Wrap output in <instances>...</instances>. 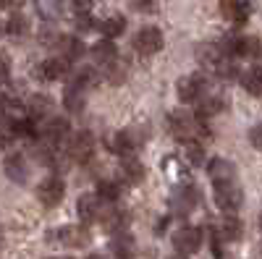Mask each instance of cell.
I'll list each match as a JSON object with an SVG mask.
<instances>
[{
  "instance_id": "ffe728a7",
  "label": "cell",
  "mask_w": 262,
  "mask_h": 259,
  "mask_svg": "<svg viewBox=\"0 0 262 259\" xmlns=\"http://www.w3.org/2000/svg\"><path fill=\"white\" fill-rule=\"evenodd\" d=\"M97 29H100V34H102L105 39L121 37L123 29H126V18H123V16H107L105 21H100V24H97Z\"/></svg>"
},
{
  "instance_id": "9a60e30c",
  "label": "cell",
  "mask_w": 262,
  "mask_h": 259,
  "mask_svg": "<svg viewBox=\"0 0 262 259\" xmlns=\"http://www.w3.org/2000/svg\"><path fill=\"white\" fill-rule=\"evenodd\" d=\"M84 86H79L76 81L66 84V92H63V105L69 113H81L84 110Z\"/></svg>"
},
{
  "instance_id": "277c9868",
  "label": "cell",
  "mask_w": 262,
  "mask_h": 259,
  "mask_svg": "<svg viewBox=\"0 0 262 259\" xmlns=\"http://www.w3.org/2000/svg\"><path fill=\"white\" fill-rule=\"evenodd\" d=\"M63 194H66V186L58 176H50L37 186V199L45 207H58L63 202Z\"/></svg>"
},
{
  "instance_id": "f35d334b",
  "label": "cell",
  "mask_w": 262,
  "mask_h": 259,
  "mask_svg": "<svg viewBox=\"0 0 262 259\" xmlns=\"http://www.w3.org/2000/svg\"><path fill=\"white\" fill-rule=\"evenodd\" d=\"M74 11H76V16L79 13H90L92 11V0H74Z\"/></svg>"
},
{
  "instance_id": "30bf717a",
  "label": "cell",
  "mask_w": 262,
  "mask_h": 259,
  "mask_svg": "<svg viewBox=\"0 0 262 259\" xmlns=\"http://www.w3.org/2000/svg\"><path fill=\"white\" fill-rule=\"evenodd\" d=\"M221 11L233 24H244L252 13V6H249V0H221Z\"/></svg>"
},
{
  "instance_id": "d590c367",
  "label": "cell",
  "mask_w": 262,
  "mask_h": 259,
  "mask_svg": "<svg viewBox=\"0 0 262 259\" xmlns=\"http://www.w3.org/2000/svg\"><path fill=\"white\" fill-rule=\"evenodd\" d=\"M8 76H11V60L0 53V84L8 81Z\"/></svg>"
},
{
  "instance_id": "f546056e",
  "label": "cell",
  "mask_w": 262,
  "mask_h": 259,
  "mask_svg": "<svg viewBox=\"0 0 262 259\" xmlns=\"http://www.w3.org/2000/svg\"><path fill=\"white\" fill-rule=\"evenodd\" d=\"M184 155L191 165H202L205 162V147L194 139H184Z\"/></svg>"
},
{
  "instance_id": "7bdbcfd3",
  "label": "cell",
  "mask_w": 262,
  "mask_h": 259,
  "mask_svg": "<svg viewBox=\"0 0 262 259\" xmlns=\"http://www.w3.org/2000/svg\"><path fill=\"white\" fill-rule=\"evenodd\" d=\"M90 259H107V256H102V254H92Z\"/></svg>"
},
{
  "instance_id": "4316f807",
  "label": "cell",
  "mask_w": 262,
  "mask_h": 259,
  "mask_svg": "<svg viewBox=\"0 0 262 259\" xmlns=\"http://www.w3.org/2000/svg\"><path fill=\"white\" fill-rule=\"evenodd\" d=\"M242 84L249 95H262V66H254L249 68L244 76H242Z\"/></svg>"
},
{
  "instance_id": "1f68e13d",
  "label": "cell",
  "mask_w": 262,
  "mask_h": 259,
  "mask_svg": "<svg viewBox=\"0 0 262 259\" xmlns=\"http://www.w3.org/2000/svg\"><path fill=\"white\" fill-rule=\"evenodd\" d=\"M118 194H121V183H116V181H100L97 183V197L105 202H116Z\"/></svg>"
},
{
  "instance_id": "603a6c76",
  "label": "cell",
  "mask_w": 262,
  "mask_h": 259,
  "mask_svg": "<svg viewBox=\"0 0 262 259\" xmlns=\"http://www.w3.org/2000/svg\"><path fill=\"white\" fill-rule=\"evenodd\" d=\"M29 29H32V21H29V16H24V13H13V16H8V21H6V32H8L11 37H27Z\"/></svg>"
},
{
  "instance_id": "6da1fadb",
  "label": "cell",
  "mask_w": 262,
  "mask_h": 259,
  "mask_svg": "<svg viewBox=\"0 0 262 259\" xmlns=\"http://www.w3.org/2000/svg\"><path fill=\"white\" fill-rule=\"evenodd\" d=\"M244 202V191L236 181H228V183H217L215 186V204L221 207L223 212H236Z\"/></svg>"
},
{
  "instance_id": "8992f818",
  "label": "cell",
  "mask_w": 262,
  "mask_h": 259,
  "mask_svg": "<svg viewBox=\"0 0 262 259\" xmlns=\"http://www.w3.org/2000/svg\"><path fill=\"white\" fill-rule=\"evenodd\" d=\"M69 134H71V126H69V121H66V118L50 115L45 121V126H42V139H45L48 144H60V142L69 139Z\"/></svg>"
},
{
  "instance_id": "b9f144b4",
  "label": "cell",
  "mask_w": 262,
  "mask_h": 259,
  "mask_svg": "<svg viewBox=\"0 0 262 259\" xmlns=\"http://www.w3.org/2000/svg\"><path fill=\"white\" fill-rule=\"evenodd\" d=\"M6 144H8V136H6V131H0V152L6 149Z\"/></svg>"
},
{
  "instance_id": "f1b7e54d",
  "label": "cell",
  "mask_w": 262,
  "mask_h": 259,
  "mask_svg": "<svg viewBox=\"0 0 262 259\" xmlns=\"http://www.w3.org/2000/svg\"><path fill=\"white\" fill-rule=\"evenodd\" d=\"M238 58H252L257 63H262V42L257 37H244L242 42V53H238Z\"/></svg>"
},
{
  "instance_id": "3957f363",
  "label": "cell",
  "mask_w": 262,
  "mask_h": 259,
  "mask_svg": "<svg viewBox=\"0 0 262 259\" xmlns=\"http://www.w3.org/2000/svg\"><path fill=\"white\" fill-rule=\"evenodd\" d=\"M160 48H163V34H160V29L144 27V29L137 32V37H134V50H137L139 55H155V53H160Z\"/></svg>"
},
{
  "instance_id": "836d02e7",
  "label": "cell",
  "mask_w": 262,
  "mask_h": 259,
  "mask_svg": "<svg viewBox=\"0 0 262 259\" xmlns=\"http://www.w3.org/2000/svg\"><path fill=\"white\" fill-rule=\"evenodd\" d=\"M105 79L111 81V84H123L126 81V66H121V60L111 63V66H105Z\"/></svg>"
},
{
  "instance_id": "ab89813d",
  "label": "cell",
  "mask_w": 262,
  "mask_h": 259,
  "mask_svg": "<svg viewBox=\"0 0 262 259\" xmlns=\"http://www.w3.org/2000/svg\"><path fill=\"white\" fill-rule=\"evenodd\" d=\"M27 0H0V8H8V11H16V8H21Z\"/></svg>"
},
{
  "instance_id": "e575fe53",
  "label": "cell",
  "mask_w": 262,
  "mask_h": 259,
  "mask_svg": "<svg viewBox=\"0 0 262 259\" xmlns=\"http://www.w3.org/2000/svg\"><path fill=\"white\" fill-rule=\"evenodd\" d=\"M128 3L134 11H142V13H149V11L158 8V0H128Z\"/></svg>"
},
{
  "instance_id": "9c48e42d",
  "label": "cell",
  "mask_w": 262,
  "mask_h": 259,
  "mask_svg": "<svg viewBox=\"0 0 262 259\" xmlns=\"http://www.w3.org/2000/svg\"><path fill=\"white\" fill-rule=\"evenodd\" d=\"M202 92H205V79L200 74L186 76V79L179 81V97H181V102H196L202 97Z\"/></svg>"
},
{
  "instance_id": "cb8c5ba5",
  "label": "cell",
  "mask_w": 262,
  "mask_h": 259,
  "mask_svg": "<svg viewBox=\"0 0 262 259\" xmlns=\"http://www.w3.org/2000/svg\"><path fill=\"white\" fill-rule=\"evenodd\" d=\"M223 110V97H217V95H212V97H200L196 100V115L200 118H212V115H217Z\"/></svg>"
},
{
  "instance_id": "74e56055",
  "label": "cell",
  "mask_w": 262,
  "mask_h": 259,
  "mask_svg": "<svg viewBox=\"0 0 262 259\" xmlns=\"http://www.w3.org/2000/svg\"><path fill=\"white\" fill-rule=\"evenodd\" d=\"M95 24H92V18H90V13H79L76 16V29L79 32H86V29H92Z\"/></svg>"
},
{
  "instance_id": "484cf974",
  "label": "cell",
  "mask_w": 262,
  "mask_h": 259,
  "mask_svg": "<svg viewBox=\"0 0 262 259\" xmlns=\"http://www.w3.org/2000/svg\"><path fill=\"white\" fill-rule=\"evenodd\" d=\"M111 249H113V254H116V256L126 259V256L134 254V239H131L128 233H118L116 239L111 241Z\"/></svg>"
},
{
  "instance_id": "d6986e66",
  "label": "cell",
  "mask_w": 262,
  "mask_h": 259,
  "mask_svg": "<svg viewBox=\"0 0 262 259\" xmlns=\"http://www.w3.org/2000/svg\"><path fill=\"white\" fill-rule=\"evenodd\" d=\"M6 176H8L11 181H16V183H24L27 176H29L24 157H21V155H11V157L6 160Z\"/></svg>"
},
{
  "instance_id": "8d00e7d4",
  "label": "cell",
  "mask_w": 262,
  "mask_h": 259,
  "mask_svg": "<svg viewBox=\"0 0 262 259\" xmlns=\"http://www.w3.org/2000/svg\"><path fill=\"white\" fill-rule=\"evenodd\" d=\"M249 142H252L254 149H259V152H262V126H254L252 131H249Z\"/></svg>"
},
{
  "instance_id": "5bb4252c",
  "label": "cell",
  "mask_w": 262,
  "mask_h": 259,
  "mask_svg": "<svg viewBox=\"0 0 262 259\" xmlns=\"http://www.w3.org/2000/svg\"><path fill=\"white\" fill-rule=\"evenodd\" d=\"M24 107H27V115H29L32 121H42V118H50V113H53V100H50L48 95H32Z\"/></svg>"
},
{
  "instance_id": "e0dca14e",
  "label": "cell",
  "mask_w": 262,
  "mask_h": 259,
  "mask_svg": "<svg viewBox=\"0 0 262 259\" xmlns=\"http://www.w3.org/2000/svg\"><path fill=\"white\" fill-rule=\"evenodd\" d=\"M92 55L100 66H111V63L118 60V50H116V42L113 39H100L92 45Z\"/></svg>"
},
{
  "instance_id": "44dd1931",
  "label": "cell",
  "mask_w": 262,
  "mask_h": 259,
  "mask_svg": "<svg viewBox=\"0 0 262 259\" xmlns=\"http://www.w3.org/2000/svg\"><path fill=\"white\" fill-rule=\"evenodd\" d=\"M196 58H200V63L205 68H217V63H221V58H223V50L217 48V45H200L196 48Z\"/></svg>"
},
{
  "instance_id": "d4e9b609",
  "label": "cell",
  "mask_w": 262,
  "mask_h": 259,
  "mask_svg": "<svg viewBox=\"0 0 262 259\" xmlns=\"http://www.w3.org/2000/svg\"><path fill=\"white\" fill-rule=\"evenodd\" d=\"M100 225L105 228V230H121L123 228V223H126V218H123V215L118 212V209H100Z\"/></svg>"
},
{
  "instance_id": "7a4b0ae2",
  "label": "cell",
  "mask_w": 262,
  "mask_h": 259,
  "mask_svg": "<svg viewBox=\"0 0 262 259\" xmlns=\"http://www.w3.org/2000/svg\"><path fill=\"white\" fill-rule=\"evenodd\" d=\"M173 246H176L179 254H194L202 246V230L191 228V225H181L176 233H173Z\"/></svg>"
},
{
  "instance_id": "7402d4cb",
  "label": "cell",
  "mask_w": 262,
  "mask_h": 259,
  "mask_svg": "<svg viewBox=\"0 0 262 259\" xmlns=\"http://www.w3.org/2000/svg\"><path fill=\"white\" fill-rule=\"evenodd\" d=\"M217 233H221L223 241H238V239H242V220L233 218V215H226V218L221 220Z\"/></svg>"
},
{
  "instance_id": "83f0119b",
  "label": "cell",
  "mask_w": 262,
  "mask_h": 259,
  "mask_svg": "<svg viewBox=\"0 0 262 259\" xmlns=\"http://www.w3.org/2000/svg\"><path fill=\"white\" fill-rule=\"evenodd\" d=\"M194 202H196L194 191L191 189H184V191H179L176 197H173V209H176L179 215H189L194 209Z\"/></svg>"
},
{
  "instance_id": "60d3db41",
  "label": "cell",
  "mask_w": 262,
  "mask_h": 259,
  "mask_svg": "<svg viewBox=\"0 0 262 259\" xmlns=\"http://www.w3.org/2000/svg\"><path fill=\"white\" fill-rule=\"evenodd\" d=\"M6 110H8V97L0 92V113H6Z\"/></svg>"
},
{
  "instance_id": "8fae6325",
  "label": "cell",
  "mask_w": 262,
  "mask_h": 259,
  "mask_svg": "<svg viewBox=\"0 0 262 259\" xmlns=\"http://www.w3.org/2000/svg\"><path fill=\"white\" fill-rule=\"evenodd\" d=\"M100 202H102V199L97 197V194H81L79 202H76V212H79V218H81L84 223L97 220V218H100V209H102V204H100Z\"/></svg>"
},
{
  "instance_id": "ee69618b",
  "label": "cell",
  "mask_w": 262,
  "mask_h": 259,
  "mask_svg": "<svg viewBox=\"0 0 262 259\" xmlns=\"http://www.w3.org/2000/svg\"><path fill=\"white\" fill-rule=\"evenodd\" d=\"M3 32H6V24H3V21H0V37H3Z\"/></svg>"
},
{
  "instance_id": "d6a6232c",
  "label": "cell",
  "mask_w": 262,
  "mask_h": 259,
  "mask_svg": "<svg viewBox=\"0 0 262 259\" xmlns=\"http://www.w3.org/2000/svg\"><path fill=\"white\" fill-rule=\"evenodd\" d=\"M71 81H76L79 86H84V89H92V86L100 81V74H97L95 68H79Z\"/></svg>"
},
{
  "instance_id": "7c38bea8",
  "label": "cell",
  "mask_w": 262,
  "mask_h": 259,
  "mask_svg": "<svg viewBox=\"0 0 262 259\" xmlns=\"http://www.w3.org/2000/svg\"><path fill=\"white\" fill-rule=\"evenodd\" d=\"M168 128H170L173 136L186 139V136L194 131V118H191L186 110H173V113L168 115Z\"/></svg>"
},
{
  "instance_id": "52a82bcc",
  "label": "cell",
  "mask_w": 262,
  "mask_h": 259,
  "mask_svg": "<svg viewBox=\"0 0 262 259\" xmlns=\"http://www.w3.org/2000/svg\"><path fill=\"white\" fill-rule=\"evenodd\" d=\"M37 76H39L42 81L66 79V76H69V60H63V58H48V60L37 68Z\"/></svg>"
},
{
  "instance_id": "2e32d148",
  "label": "cell",
  "mask_w": 262,
  "mask_h": 259,
  "mask_svg": "<svg viewBox=\"0 0 262 259\" xmlns=\"http://www.w3.org/2000/svg\"><path fill=\"white\" fill-rule=\"evenodd\" d=\"M58 241L63 246H86L90 244V233L79 225H66L58 230Z\"/></svg>"
},
{
  "instance_id": "ba28073f",
  "label": "cell",
  "mask_w": 262,
  "mask_h": 259,
  "mask_svg": "<svg viewBox=\"0 0 262 259\" xmlns=\"http://www.w3.org/2000/svg\"><path fill=\"white\" fill-rule=\"evenodd\" d=\"M207 176L210 181L217 186V183H228V181H236V168L231 160H223V157H217L207 165Z\"/></svg>"
},
{
  "instance_id": "4dcf8cb0",
  "label": "cell",
  "mask_w": 262,
  "mask_h": 259,
  "mask_svg": "<svg viewBox=\"0 0 262 259\" xmlns=\"http://www.w3.org/2000/svg\"><path fill=\"white\" fill-rule=\"evenodd\" d=\"M107 147H111L113 152H118V155L123 157V155H128L131 149H134V142H131L128 131H118V134L111 136V144H107Z\"/></svg>"
},
{
  "instance_id": "4fadbf2b",
  "label": "cell",
  "mask_w": 262,
  "mask_h": 259,
  "mask_svg": "<svg viewBox=\"0 0 262 259\" xmlns=\"http://www.w3.org/2000/svg\"><path fill=\"white\" fill-rule=\"evenodd\" d=\"M58 53H60V58L63 60H79L81 55H84V42L79 39V37H71V34H60L58 37Z\"/></svg>"
},
{
  "instance_id": "f6af8a7d",
  "label": "cell",
  "mask_w": 262,
  "mask_h": 259,
  "mask_svg": "<svg viewBox=\"0 0 262 259\" xmlns=\"http://www.w3.org/2000/svg\"><path fill=\"white\" fill-rule=\"evenodd\" d=\"M66 259H74V256H66Z\"/></svg>"
},
{
  "instance_id": "5b68a950",
  "label": "cell",
  "mask_w": 262,
  "mask_h": 259,
  "mask_svg": "<svg viewBox=\"0 0 262 259\" xmlns=\"http://www.w3.org/2000/svg\"><path fill=\"white\" fill-rule=\"evenodd\" d=\"M92 152H95V136L90 131H79V134L71 136V142H69V157L74 162H86L92 157Z\"/></svg>"
},
{
  "instance_id": "ac0fdd59",
  "label": "cell",
  "mask_w": 262,
  "mask_h": 259,
  "mask_svg": "<svg viewBox=\"0 0 262 259\" xmlns=\"http://www.w3.org/2000/svg\"><path fill=\"white\" fill-rule=\"evenodd\" d=\"M121 176L126 183H142L144 178V168L137 157H123L121 160Z\"/></svg>"
}]
</instances>
